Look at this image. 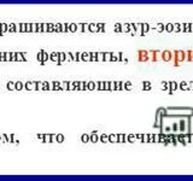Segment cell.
Wrapping results in <instances>:
<instances>
[{
	"mask_svg": "<svg viewBox=\"0 0 193 181\" xmlns=\"http://www.w3.org/2000/svg\"><path fill=\"white\" fill-rule=\"evenodd\" d=\"M164 130H166V133H169L170 130H172V127H166V129H164Z\"/></svg>",
	"mask_w": 193,
	"mask_h": 181,
	"instance_id": "obj_10",
	"label": "cell"
},
{
	"mask_svg": "<svg viewBox=\"0 0 193 181\" xmlns=\"http://www.w3.org/2000/svg\"><path fill=\"white\" fill-rule=\"evenodd\" d=\"M110 140H111V141H117V136H115V135H111V136H110Z\"/></svg>",
	"mask_w": 193,
	"mask_h": 181,
	"instance_id": "obj_9",
	"label": "cell"
},
{
	"mask_svg": "<svg viewBox=\"0 0 193 181\" xmlns=\"http://www.w3.org/2000/svg\"><path fill=\"white\" fill-rule=\"evenodd\" d=\"M179 132L186 133V121L185 120H180L179 121Z\"/></svg>",
	"mask_w": 193,
	"mask_h": 181,
	"instance_id": "obj_3",
	"label": "cell"
},
{
	"mask_svg": "<svg viewBox=\"0 0 193 181\" xmlns=\"http://www.w3.org/2000/svg\"><path fill=\"white\" fill-rule=\"evenodd\" d=\"M164 30H166V32H172V30H174V24H172V23L166 24V27H164Z\"/></svg>",
	"mask_w": 193,
	"mask_h": 181,
	"instance_id": "obj_8",
	"label": "cell"
},
{
	"mask_svg": "<svg viewBox=\"0 0 193 181\" xmlns=\"http://www.w3.org/2000/svg\"><path fill=\"white\" fill-rule=\"evenodd\" d=\"M172 58H174V65L179 66L184 60H186V52L185 51H175Z\"/></svg>",
	"mask_w": 193,
	"mask_h": 181,
	"instance_id": "obj_1",
	"label": "cell"
},
{
	"mask_svg": "<svg viewBox=\"0 0 193 181\" xmlns=\"http://www.w3.org/2000/svg\"><path fill=\"white\" fill-rule=\"evenodd\" d=\"M178 88H179V84H176L175 81H172V82H169V90H172V92H174V90H176Z\"/></svg>",
	"mask_w": 193,
	"mask_h": 181,
	"instance_id": "obj_4",
	"label": "cell"
},
{
	"mask_svg": "<svg viewBox=\"0 0 193 181\" xmlns=\"http://www.w3.org/2000/svg\"><path fill=\"white\" fill-rule=\"evenodd\" d=\"M186 60H188V62H193V51L192 50H190V51H187L186 52Z\"/></svg>",
	"mask_w": 193,
	"mask_h": 181,
	"instance_id": "obj_5",
	"label": "cell"
},
{
	"mask_svg": "<svg viewBox=\"0 0 193 181\" xmlns=\"http://www.w3.org/2000/svg\"><path fill=\"white\" fill-rule=\"evenodd\" d=\"M172 56H174V52H172V51H163V52L159 53V58H160L162 60H164V62L172 60Z\"/></svg>",
	"mask_w": 193,
	"mask_h": 181,
	"instance_id": "obj_2",
	"label": "cell"
},
{
	"mask_svg": "<svg viewBox=\"0 0 193 181\" xmlns=\"http://www.w3.org/2000/svg\"><path fill=\"white\" fill-rule=\"evenodd\" d=\"M179 88L180 90H188V84L182 81V82L179 84Z\"/></svg>",
	"mask_w": 193,
	"mask_h": 181,
	"instance_id": "obj_6",
	"label": "cell"
},
{
	"mask_svg": "<svg viewBox=\"0 0 193 181\" xmlns=\"http://www.w3.org/2000/svg\"><path fill=\"white\" fill-rule=\"evenodd\" d=\"M172 130L174 133H176V132H179V123H176V122H174L172 124Z\"/></svg>",
	"mask_w": 193,
	"mask_h": 181,
	"instance_id": "obj_7",
	"label": "cell"
},
{
	"mask_svg": "<svg viewBox=\"0 0 193 181\" xmlns=\"http://www.w3.org/2000/svg\"><path fill=\"white\" fill-rule=\"evenodd\" d=\"M129 140H130V141H133V140H134V136H133V135H129Z\"/></svg>",
	"mask_w": 193,
	"mask_h": 181,
	"instance_id": "obj_11",
	"label": "cell"
}]
</instances>
